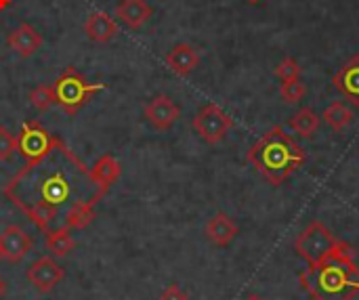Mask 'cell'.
Instances as JSON below:
<instances>
[{
    "mask_svg": "<svg viewBox=\"0 0 359 300\" xmlns=\"http://www.w3.org/2000/svg\"><path fill=\"white\" fill-rule=\"evenodd\" d=\"M50 160L53 168L48 166V154L34 164H25L4 187V196L44 233L59 217V208L72 200L74 191L80 189L84 181H90L88 168L61 139H57Z\"/></svg>",
    "mask_w": 359,
    "mask_h": 300,
    "instance_id": "obj_1",
    "label": "cell"
},
{
    "mask_svg": "<svg viewBox=\"0 0 359 300\" xmlns=\"http://www.w3.org/2000/svg\"><path fill=\"white\" fill-rule=\"evenodd\" d=\"M299 282L311 300H353L359 294L355 250L339 240L324 259L299 273Z\"/></svg>",
    "mask_w": 359,
    "mask_h": 300,
    "instance_id": "obj_2",
    "label": "cell"
},
{
    "mask_svg": "<svg viewBox=\"0 0 359 300\" xmlns=\"http://www.w3.org/2000/svg\"><path fill=\"white\" fill-rule=\"evenodd\" d=\"M248 164L273 187L288 181L307 160L305 149L284 130V126H271L246 154Z\"/></svg>",
    "mask_w": 359,
    "mask_h": 300,
    "instance_id": "obj_3",
    "label": "cell"
},
{
    "mask_svg": "<svg viewBox=\"0 0 359 300\" xmlns=\"http://www.w3.org/2000/svg\"><path fill=\"white\" fill-rule=\"evenodd\" d=\"M105 84L97 82L90 84L84 80V76L76 69V67H67L65 71L59 74V78L53 82V90H55V103L67 114V116H76L95 93L103 90Z\"/></svg>",
    "mask_w": 359,
    "mask_h": 300,
    "instance_id": "obj_4",
    "label": "cell"
},
{
    "mask_svg": "<svg viewBox=\"0 0 359 300\" xmlns=\"http://www.w3.org/2000/svg\"><path fill=\"white\" fill-rule=\"evenodd\" d=\"M337 242H339V238L322 221H311L294 240V252L307 265H313L320 259H324L334 248Z\"/></svg>",
    "mask_w": 359,
    "mask_h": 300,
    "instance_id": "obj_5",
    "label": "cell"
},
{
    "mask_svg": "<svg viewBox=\"0 0 359 300\" xmlns=\"http://www.w3.org/2000/svg\"><path fill=\"white\" fill-rule=\"evenodd\" d=\"M191 128L206 145H219L233 128V120L217 103H206L191 118Z\"/></svg>",
    "mask_w": 359,
    "mask_h": 300,
    "instance_id": "obj_6",
    "label": "cell"
},
{
    "mask_svg": "<svg viewBox=\"0 0 359 300\" xmlns=\"http://www.w3.org/2000/svg\"><path fill=\"white\" fill-rule=\"evenodd\" d=\"M57 143V137L50 135L40 122L29 120L21 124V130L17 135V151L27 160V164H34L42 160Z\"/></svg>",
    "mask_w": 359,
    "mask_h": 300,
    "instance_id": "obj_7",
    "label": "cell"
},
{
    "mask_svg": "<svg viewBox=\"0 0 359 300\" xmlns=\"http://www.w3.org/2000/svg\"><path fill=\"white\" fill-rule=\"evenodd\" d=\"M143 118L156 130H170L181 118V107L168 95H156L147 101Z\"/></svg>",
    "mask_w": 359,
    "mask_h": 300,
    "instance_id": "obj_8",
    "label": "cell"
},
{
    "mask_svg": "<svg viewBox=\"0 0 359 300\" xmlns=\"http://www.w3.org/2000/svg\"><path fill=\"white\" fill-rule=\"evenodd\" d=\"M27 282L40 292V294H48L57 288V284L65 278V271L61 265L55 263L53 257H40L38 261H34L25 273Z\"/></svg>",
    "mask_w": 359,
    "mask_h": 300,
    "instance_id": "obj_9",
    "label": "cell"
},
{
    "mask_svg": "<svg viewBox=\"0 0 359 300\" xmlns=\"http://www.w3.org/2000/svg\"><path fill=\"white\" fill-rule=\"evenodd\" d=\"M34 242L32 238L17 225H8L4 227V231L0 233V250H2V259H6L8 263H21L29 250H32Z\"/></svg>",
    "mask_w": 359,
    "mask_h": 300,
    "instance_id": "obj_10",
    "label": "cell"
},
{
    "mask_svg": "<svg viewBox=\"0 0 359 300\" xmlns=\"http://www.w3.org/2000/svg\"><path fill=\"white\" fill-rule=\"evenodd\" d=\"M42 44H44L42 34H40L34 25H29V23L17 25V27L6 36V46H8L13 53H17L21 59L34 57V55L42 48Z\"/></svg>",
    "mask_w": 359,
    "mask_h": 300,
    "instance_id": "obj_11",
    "label": "cell"
},
{
    "mask_svg": "<svg viewBox=\"0 0 359 300\" xmlns=\"http://www.w3.org/2000/svg\"><path fill=\"white\" fill-rule=\"evenodd\" d=\"M204 236L215 248H227L240 236V227L227 212L219 210L217 214H212L208 219V223L204 227Z\"/></svg>",
    "mask_w": 359,
    "mask_h": 300,
    "instance_id": "obj_12",
    "label": "cell"
},
{
    "mask_svg": "<svg viewBox=\"0 0 359 300\" xmlns=\"http://www.w3.org/2000/svg\"><path fill=\"white\" fill-rule=\"evenodd\" d=\"M120 175H122V166L111 154L97 158V162L88 168V179L101 198L111 189V185L120 179Z\"/></svg>",
    "mask_w": 359,
    "mask_h": 300,
    "instance_id": "obj_13",
    "label": "cell"
},
{
    "mask_svg": "<svg viewBox=\"0 0 359 300\" xmlns=\"http://www.w3.org/2000/svg\"><path fill=\"white\" fill-rule=\"evenodd\" d=\"M332 84L339 95H343L351 105L359 107V55H353L334 74Z\"/></svg>",
    "mask_w": 359,
    "mask_h": 300,
    "instance_id": "obj_14",
    "label": "cell"
},
{
    "mask_svg": "<svg viewBox=\"0 0 359 300\" xmlns=\"http://www.w3.org/2000/svg\"><path fill=\"white\" fill-rule=\"evenodd\" d=\"M164 61H166V65H168V69L172 74L185 78V76L194 74V69L200 65V53H198L196 46H191L187 42H179L166 53Z\"/></svg>",
    "mask_w": 359,
    "mask_h": 300,
    "instance_id": "obj_15",
    "label": "cell"
},
{
    "mask_svg": "<svg viewBox=\"0 0 359 300\" xmlns=\"http://www.w3.org/2000/svg\"><path fill=\"white\" fill-rule=\"evenodd\" d=\"M118 19L130 27V29H141L154 15V8L147 4V0H120L116 6Z\"/></svg>",
    "mask_w": 359,
    "mask_h": 300,
    "instance_id": "obj_16",
    "label": "cell"
},
{
    "mask_svg": "<svg viewBox=\"0 0 359 300\" xmlns=\"http://www.w3.org/2000/svg\"><path fill=\"white\" fill-rule=\"evenodd\" d=\"M84 34L93 42H109L118 34V23L107 13H90L84 21Z\"/></svg>",
    "mask_w": 359,
    "mask_h": 300,
    "instance_id": "obj_17",
    "label": "cell"
},
{
    "mask_svg": "<svg viewBox=\"0 0 359 300\" xmlns=\"http://www.w3.org/2000/svg\"><path fill=\"white\" fill-rule=\"evenodd\" d=\"M99 198L93 196L88 200H78L69 206L67 214H65V227L69 229H86L93 221H95V206H97Z\"/></svg>",
    "mask_w": 359,
    "mask_h": 300,
    "instance_id": "obj_18",
    "label": "cell"
},
{
    "mask_svg": "<svg viewBox=\"0 0 359 300\" xmlns=\"http://www.w3.org/2000/svg\"><path fill=\"white\" fill-rule=\"evenodd\" d=\"M322 124V116H318L311 107H301L297 114L290 116L288 126L301 137V139H311L318 135Z\"/></svg>",
    "mask_w": 359,
    "mask_h": 300,
    "instance_id": "obj_19",
    "label": "cell"
},
{
    "mask_svg": "<svg viewBox=\"0 0 359 300\" xmlns=\"http://www.w3.org/2000/svg\"><path fill=\"white\" fill-rule=\"evenodd\" d=\"M44 248L50 257H67L74 248H76V240L72 236V229L69 227H59L55 231H46L44 236Z\"/></svg>",
    "mask_w": 359,
    "mask_h": 300,
    "instance_id": "obj_20",
    "label": "cell"
},
{
    "mask_svg": "<svg viewBox=\"0 0 359 300\" xmlns=\"http://www.w3.org/2000/svg\"><path fill=\"white\" fill-rule=\"evenodd\" d=\"M353 109L343 103V101H334L330 103L324 111H322V122L332 130V132H343L351 122H353Z\"/></svg>",
    "mask_w": 359,
    "mask_h": 300,
    "instance_id": "obj_21",
    "label": "cell"
},
{
    "mask_svg": "<svg viewBox=\"0 0 359 300\" xmlns=\"http://www.w3.org/2000/svg\"><path fill=\"white\" fill-rule=\"evenodd\" d=\"M27 99H29V105H32L36 111H46L50 105H55V90H53V84H40V86H36L34 90H29Z\"/></svg>",
    "mask_w": 359,
    "mask_h": 300,
    "instance_id": "obj_22",
    "label": "cell"
},
{
    "mask_svg": "<svg viewBox=\"0 0 359 300\" xmlns=\"http://www.w3.org/2000/svg\"><path fill=\"white\" fill-rule=\"evenodd\" d=\"M307 95V86L299 80H290V82H282L280 86V97L286 105H294L299 101H303V97Z\"/></svg>",
    "mask_w": 359,
    "mask_h": 300,
    "instance_id": "obj_23",
    "label": "cell"
},
{
    "mask_svg": "<svg viewBox=\"0 0 359 300\" xmlns=\"http://www.w3.org/2000/svg\"><path fill=\"white\" fill-rule=\"evenodd\" d=\"M273 74H276L282 82L299 80V78H301V65H299V61H297L294 57H284V59L276 65Z\"/></svg>",
    "mask_w": 359,
    "mask_h": 300,
    "instance_id": "obj_24",
    "label": "cell"
},
{
    "mask_svg": "<svg viewBox=\"0 0 359 300\" xmlns=\"http://www.w3.org/2000/svg\"><path fill=\"white\" fill-rule=\"evenodd\" d=\"M17 151V137L6 128L0 126V162H8Z\"/></svg>",
    "mask_w": 359,
    "mask_h": 300,
    "instance_id": "obj_25",
    "label": "cell"
},
{
    "mask_svg": "<svg viewBox=\"0 0 359 300\" xmlns=\"http://www.w3.org/2000/svg\"><path fill=\"white\" fill-rule=\"evenodd\" d=\"M160 300H189V294L185 290H181V286L177 284H170L162 290V296Z\"/></svg>",
    "mask_w": 359,
    "mask_h": 300,
    "instance_id": "obj_26",
    "label": "cell"
},
{
    "mask_svg": "<svg viewBox=\"0 0 359 300\" xmlns=\"http://www.w3.org/2000/svg\"><path fill=\"white\" fill-rule=\"evenodd\" d=\"M6 292H8V284L0 278V300L6 296Z\"/></svg>",
    "mask_w": 359,
    "mask_h": 300,
    "instance_id": "obj_27",
    "label": "cell"
},
{
    "mask_svg": "<svg viewBox=\"0 0 359 300\" xmlns=\"http://www.w3.org/2000/svg\"><path fill=\"white\" fill-rule=\"evenodd\" d=\"M11 2H13V0H0V11H4L6 6H11Z\"/></svg>",
    "mask_w": 359,
    "mask_h": 300,
    "instance_id": "obj_28",
    "label": "cell"
},
{
    "mask_svg": "<svg viewBox=\"0 0 359 300\" xmlns=\"http://www.w3.org/2000/svg\"><path fill=\"white\" fill-rule=\"evenodd\" d=\"M244 300H265L263 296H259V294H248V296H244Z\"/></svg>",
    "mask_w": 359,
    "mask_h": 300,
    "instance_id": "obj_29",
    "label": "cell"
},
{
    "mask_svg": "<svg viewBox=\"0 0 359 300\" xmlns=\"http://www.w3.org/2000/svg\"><path fill=\"white\" fill-rule=\"evenodd\" d=\"M248 4H259V2H263V0H246Z\"/></svg>",
    "mask_w": 359,
    "mask_h": 300,
    "instance_id": "obj_30",
    "label": "cell"
},
{
    "mask_svg": "<svg viewBox=\"0 0 359 300\" xmlns=\"http://www.w3.org/2000/svg\"><path fill=\"white\" fill-rule=\"evenodd\" d=\"M0 261H2V250H0Z\"/></svg>",
    "mask_w": 359,
    "mask_h": 300,
    "instance_id": "obj_31",
    "label": "cell"
}]
</instances>
